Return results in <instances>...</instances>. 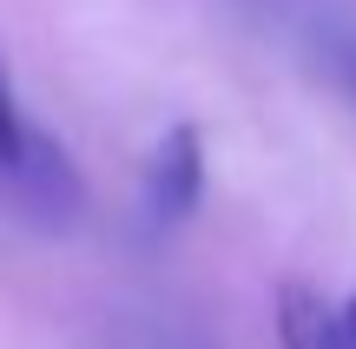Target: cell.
<instances>
[{"mask_svg": "<svg viewBox=\"0 0 356 349\" xmlns=\"http://www.w3.org/2000/svg\"><path fill=\"white\" fill-rule=\"evenodd\" d=\"M26 152V126H20V112H13V92H7V73H0V171L13 165V158Z\"/></svg>", "mask_w": 356, "mask_h": 349, "instance_id": "cell-3", "label": "cell"}, {"mask_svg": "<svg viewBox=\"0 0 356 349\" xmlns=\"http://www.w3.org/2000/svg\"><path fill=\"white\" fill-rule=\"evenodd\" d=\"M277 343L284 349H350L343 343V303H330L310 284H284L277 290Z\"/></svg>", "mask_w": 356, "mask_h": 349, "instance_id": "cell-2", "label": "cell"}, {"mask_svg": "<svg viewBox=\"0 0 356 349\" xmlns=\"http://www.w3.org/2000/svg\"><path fill=\"white\" fill-rule=\"evenodd\" d=\"M198 191H204V139L191 119H178L165 139L152 145L145 158V218L165 231V224H185L198 211Z\"/></svg>", "mask_w": 356, "mask_h": 349, "instance_id": "cell-1", "label": "cell"}, {"mask_svg": "<svg viewBox=\"0 0 356 349\" xmlns=\"http://www.w3.org/2000/svg\"><path fill=\"white\" fill-rule=\"evenodd\" d=\"M343 343H350V349H356V297H350V303H343Z\"/></svg>", "mask_w": 356, "mask_h": 349, "instance_id": "cell-4", "label": "cell"}]
</instances>
